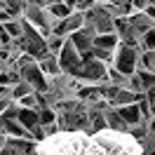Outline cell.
<instances>
[{"instance_id": "6", "label": "cell", "mask_w": 155, "mask_h": 155, "mask_svg": "<svg viewBox=\"0 0 155 155\" xmlns=\"http://www.w3.org/2000/svg\"><path fill=\"white\" fill-rule=\"evenodd\" d=\"M117 115L122 117V122H125L127 127L132 125H139L141 122V113H139V106L136 104H129V106H117Z\"/></svg>"}, {"instance_id": "3", "label": "cell", "mask_w": 155, "mask_h": 155, "mask_svg": "<svg viewBox=\"0 0 155 155\" xmlns=\"http://www.w3.org/2000/svg\"><path fill=\"white\" fill-rule=\"evenodd\" d=\"M57 59H59V66H61V73H68V71H73L75 66H80L82 54L75 49V45L71 42V38H66V42H64L61 52L57 54Z\"/></svg>"}, {"instance_id": "7", "label": "cell", "mask_w": 155, "mask_h": 155, "mask_svg": "<svg viewBox=\"0 0 155 155\" xmlns=\"http://www.w3.org/2000/svg\"><path fill=\"white\" fill-rule=\"evenodd\" d=\"M139 99H143V94H134L132 89H117L115 97L110 99V108L117 106H129V104H136Z\"/></svg>"}, {"instance_id": "10", "label": "cell", "mask_w": 155, "mask_h": 155, "mask_svg": "<svg viewBox=\"0 0 155 155\" xmlns=\"http://www.w3.org/2000/svg\"><path fill=\"white\" fill-rule=\"evenodd\" d=\"M17 122L26 127V129H33L38 122V110H31V108H19V113H17Z\"/></svg>"}, {"instance_id": "5", "label": "cell", "mask_w": 155, "mask_h": 155, "mask_svg": "<svg viewBox=\"0 0 155 155\" xmlns=\"http://www.w3.org/2000/svg\"><path fill=\"white\" fill-rule=\"evenodd\" d=\"M125 19H127V24H129V26H132V28L139 33V35H141V33H146L148 28H153V26H155V24L148 19V17H146L143 12H132V14H129V17H125Z\"/></svg>"}, {"instance_id": "19", "label": "cell", "mask_w": 155, "mask_h": 155, "mask_svg": "<svg viewBox=\"0 0 155 155\" xmlns=\"http://www.w3.org/2000/svg\"><path fill=\"white\" fill-rule=\"evenodd\" d=\"M127 89H132L134 94H143V85H141V80H139L136 73H132V75L127 78Z\"/></svg>"}, {"instance_id": "14", "label": "cell", "mask_w": 155, "mask_h": 155, "mask_svg": "<svg viewBox=\"0 0 155 155\" xmlns=\"http://www.w3.org/2000/svg\"><path fill=\"white\" fill-rule=\"evenodd\" d=\"M31 92H35V89L31 87L26 80H19L17 85H12V101H17V99L26 97V94H31Z\"/></svg>"}, {"instance_id": "16", "label": "cell", "mask_w": 155, "mask_h": 155, "mask_svg": "<svg viewBox=\"0 0 155 155\" xmlns=\"http://www.w3.org/2000/svg\"><path fill=\"white\" fill-rule=\"evenodd\" d=\"M2 28L10 33V38H12V40L19 38V35H21V17H19V19H10V21H5V24H2Z\"/></svg>"}, {"instance_id": "9", "label": "cell", "mask_w": 155, "mask_h": 155, "mask_svg": "<svg viewBox=\"0 0 155 155\" xmlns=\"http://www.w3.org/2000/svg\"><path fill=\"white\" fill-rule=\"evenodd\" d=\"M104 120H106V127H110V129H117V132H127V125L122 122V117L117 115L115 108H106V110H104Z\"/></svg>"}, {"instance_id": "15", "label": "cell", "mask_w": 155, "mask_h": 155, "mask_svg": "<svg viewBox=\"0 0 155 155\" xmlns=\"http://www.w3.org/2000/svg\"><path fill=\"white\" fill-rule=\"evenodd\" d=\"M64 42H66V38H59V35H49V38H45V45H47L49 54H59L61 47H64Z\"/></svg>"}, {"instance_id": "8", "label": "cell", "mask_w": 155, "mask_h": 155, "mask_svg": "<svg viewBox=\"0 0 155 155\" xmlns=\"http://www.w3.org/2000/svg\"><path fill=\"white\" fill-rule=\"evenodd\" d=\"M120 38H117V33H101V35H94L92 40V47H101V49H115Z\"/></svg>"}, {"instance_id": "20", "label": "cell", "mask_w": 155, "mask_h": 155, "mask_svg": "<svg viewBox=\"0 0 155 155\" xmlns=\"http://www.w3.org/2000/svg\"><path fill=\"white\" fill-rule=\"evenodd\" d=\"M97 5V0H75L73 2V12H87Z\"/></svg>"}, {"instance_id": "18", "label": "cell", "mask_w": 155, "mask_h": 155, "mask_svg": "<svg viewBox=\"0 0 155 155\" xmlns=\"http://www.w3.org/2000/svg\"><path fill=\"white\" fill-rule=\"evenodd\" d=\"M136 75L141 80V85H143V92L146 89L155 87V73H148V71H136Z\"/></svg>"}, {"instance_id": "12", "label": "cell", "mask_w": 155, "mask_h": 155, "mask_svg": "<svg viewBox=\"0 0 155 155\" xmlns=\"http://www.w3.org/2000/svg\"><path fill=\"white\" fill-rule=\"evenodd\" d=\"M139 52H155V26L141 33L139 38Z\"/></svg>"}, {"instance_id": "21", "label": "cell", "mask_w": 155, "mask_h": 155, "mask_svg": "<svg viewBox=\"0 0 155 155\" xmlns=\"http://www.w3.org/2000/svg\"><path fill=\"white\" fill-rule=\"evenodd\" d=\"M143 14H146V17H148V19L155 24V5H148V7L143 10Z\"/></svg>"}, {"instance_id": "13", "label": "cell", "mask_w": 155, "mask_h": 155, "mask_svg": "<svg viewBox=\"0 0 155 155\" xmlns=\"http://www.w3.org/2000/svg\"><path fill=\"white\" fill-rule=\"evenodd\" d=\"M47 12H49V17L54 21H59V19H66L73 10L68 7L66 2H54V5H47Z\"/></svg>"}, {"instance_id": "4", "label": "cell", "mask_w": 155, "mask_h": 155, "mask_svg": "<svg viewBox=\"0 0 155 155\" xmlns=\"http://www.w3.org/2000/svg\"><path fill=\"white\" fill-rule=\"evenodd\" d=\"M35 64H38V68L42 71V75H45V78H57L59 73H61V66H59L57 54H49V52H45L42 57L35 59Z\"/></svg>"}, {"instance_id": "22", "label": "cell", "mask_w": 155, "mask_h": 155, "mask_svg": "<svg viewBox=\"0 0 155 155\" xmlns=\"http://www.w3.org/2000/svg\"><path fill=\"white\" fill-rule=\"evenodd\" d=\"M14 155H17V153H14Z\"/></svg>"}, {"instance_id": "11", "label": "cell", "mask_w": 155, "mask_h": 155, "mask_svg": "<svg viewBox=\"0 0 155 155\" xmlns=\"http://www.w3.org/2000/svg\"><path fill=\"white\" fill-rule=\"evenodd\" d=\"M136 71H148L155 73V52H141L136 61Z\"/></svg>"}, {"instance_id": "2", "label": "cell", "mask_w": 155, "mask_h": 155, "mask_svg": "<svg viewBox=\"0 0 155 155\" xmlns=\"http://www.w3.org/2000/svg\"><path fill=\"white\" fill-rule=\"evenodd\" d=\"M139 47L125 45V42H117V47L113 49V68H117L120 73L132 75L136 73V61H139Z\"/></svg>"}, {"instance_id": "17", "label": "cell", "mask_w": 155, "mask_h": 155, "mask_svg": "<svg viewBox=\"0 0 155 155\" xmlns=\"http://www.w3.org/2000/svg\"><path fill=\"white\" fill-rule=\"evenodd\" d=\"M54 120H57L54 108H40L38 110V122L40 125H49V122H54Z\"/></svg>"}, {"instance_id": "1", "label": "cell", "mask_w": 155, "mask_h": 155, "mask_svg": "<svg viewBox=\"0 0 155 155\" xmlns=\"http://www.w3.org/2000/svg\"><path fill=\"white\" fill-rule=\"evenodd\" d=\"M38 155H143V148L132 134L104 129H68L35 141Z\"/></svg>"}]
</instances>
